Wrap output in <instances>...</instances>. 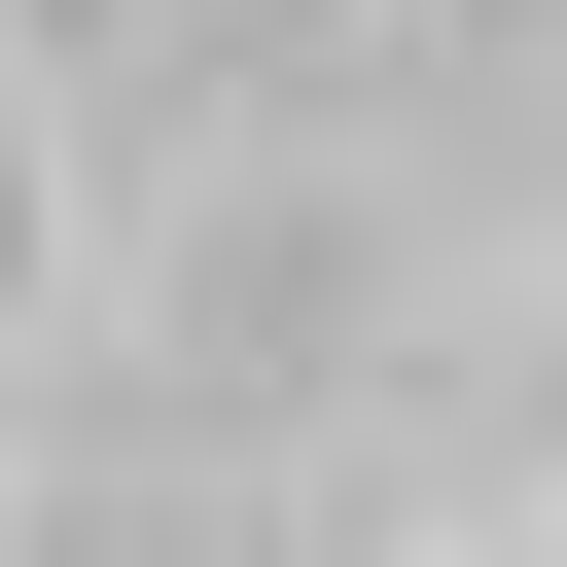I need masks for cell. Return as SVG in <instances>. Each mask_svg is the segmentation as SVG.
Wrapping results in <instances>:
<instances>
[]
</instances>
